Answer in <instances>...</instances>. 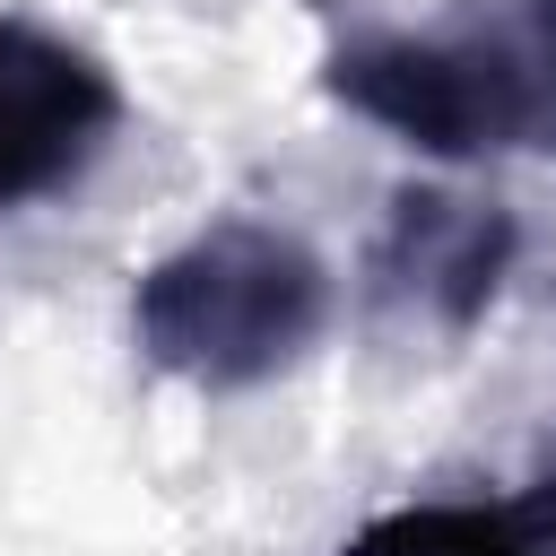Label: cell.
I'll use <instances>...</instances> for the list:
<instances>
[{
    "instance_id": "1",
    "label": "cell",
    "mask_w": 556,
    "mask_h": 556,
    "mask_svg": "<svg viewBox=\"0 0 556 556\" xmlns=\"http://www.w3.org/2000/svg\"><path fill=\"white\" fill-rule=\"evenodd\" d=\"M321 96L443 165L556 148V0H469L443 26L348 35Z\"/></svg>"
},
{
    "instance_id": "2",
    "label": "cell",
    "mask_w": 556,
    "mask_h": 556,
    "mask_svg": "<svg viewBox=\"0 0 556 556\" xmlns=\"http://www.w3.org/2000/svg\"><path fill=\"white\" fill-rule=\"evenodd\" d=\"M330 330V269L295 226L208 217L130 287V339L191 391H261Z\"/></svg>"
},
{
    "instance_id": "3",
    "label": "cell",
    "mask_w": 556,
    "mask_h": 556,
    "mask_svg": "<svg viewBox=\"0 0 556 556\" xmlns=\"http://www.w3.org/2000/svg\"><path fill=\"white\" fill-rule=\"evenodd\" d=\"M521 261V226L504 200H469V191H443V182H400L382 200V226L365 243V287L382 313L400 321H426L443 339H469L504 278Z\"/></svg>"
},
{
    "instance_id": "4",
    "label": "cell",
    "mask_w": 556,
    "mask_h": 556,
    "mask_svg": "<svg viewBox=\"0 0 556 556\" xmlns=\"http://www.w3.org/2000/svg\"><path fill=\"white\" fill-rule=\"evenodd\" d=\"M122 130L113 70L26 17H0V208H35L70 191Z\"/></svg>"
},
{
    "instance_id": "5",
    "label": "cell",
    "mask_w": 556,
    "mask_h": 556,
    "mask_svg": "<svg viewBox=\"0 0 556 556\" xmlns=\"http://www.w3.org/2000/svg\"><path fill=\"white\" fill-rule=\"evenodd\" d=\"M339 556H556V504L539 486L504 504H400L339 539Z\"/></svg>"
},
{
    "instance_id": "6",
    "label": "cell",
    "mask_w": 556,
    "mask_h": 556,
    "mask_svg": "<svg viewBox=\"0 0 556 556\" xmlns=\"http://www.w3.org/2000/svg\"><path fill=\"white\" fill-rule=\"evenodd\" d=\"M539 495H547V504H556V469H547V478H539Z\"/></svg>"
}]
</instances>
